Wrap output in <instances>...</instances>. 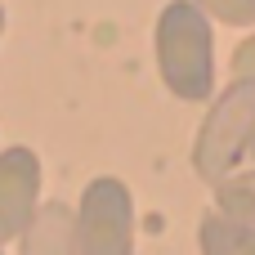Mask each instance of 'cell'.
Returning <instances> with one entry per match:
<instances>
[{
	"instance_id": "11",
	"label": "cell",
	"mask_w": 255,
	"mask_h": 255,
	"mask_svg": "<svg viewBox=\"0 0 255 255\" xmlns=\"http://www.w3.org/2000/svg\"><path fill=\"white\" fill-rule=\"evenodd\" d=\"M251 157H255V143H251Z\"/></svg>"
},
{
	"instance_id": "4",
	"label": "cell",
	"mask_w": 255,
	"mask_h": 255,
	"mask_svg": "<svg viewBox=\"0 0 255 255\" xmlns=\"http://www.w3.org/2000/svg\"><path fill=\"white\" fill-rule=\"evenodd\" d=\"M36 211H40V157L31 148H4L0 152V242L22 238Z\"/></svg>"
},
{
	"instance_id": "2",
	"label": "cell",
	"mask_w": 255,
	"mask_h": 255,
	"mask_svg": "<svg viewBox=\"0 0 255 255\" xmlns=\"http://www.w3.org/2000/svg\"><path fill=\"white\" fill-rule=\"evenodd\" d=\"M255 143V81H229L206 117H202V130L193 139V170L206 179V184H224L242 157L251 152Z\"/></svg>"
},
{
	"instance_id": "6",
	"label": "cell",
	"mask_w": 255,
	"mask_h": 255,
	"mask_svg": "<svg viewBox=\"0 0 255 255\" xmlns=\"http://www.w3.org/2000/svg\"><path fill=\"white\" fill-rule=\"evenodd\" d=\"M197 247H202V255H255V229L211 211L197 224Z\"/></svg>"
},
{
	"instance_id": "8",
	"label": "cell",
	"mask_w": 255,
	"mask_h": 255,
	"mask_svg": "<svg viewBox=\"0 0 255 255\" xmlns=\"http://www.w3.org/2000/svg\"><path fill=\"white\" fill-rule=\"evenodd\" d=\"M211 22H229V27H255V0H193Z\"/></svg>"
},
{
	"instance_id": "1",
	"label": "cell",
	"mask_w": 255,
	"mask_h": 255,
	"mask_svg": "<svg viewBox=\"0 0 255 255\" xmlns=\"http://www.w3.org/2000/svg\"><path fill=\"white\" fill-rule=\"evenodd\" d=\"M157 72L184 103L215 99V31L193 0H170L157 13Z\"/></svg>"
},
{
	"instance_id": "7",
	"label": "cell",
	"mask_w": 255,
	"mask_h": 255,
	"mask_svg": "<svg viewBox=\"0 0 255 255\" xmlns=\"http://www.w3.org/2000/svg\"><path fill=\"white\" fill-rule=\"evenodd\" d=\"M215 211L255 229V170L229 175L224 184H215Z\"/></svg>"
},
{
	"instance_id": "3",
	"label": "cell",
	"mask_w": 255,
	"mask_h": 255,
	"mask_svg": "<svg viewBox=\"0 0 255 255\" xmlns=\"http://www.w3.org/2000/svg\"><path fill=\"white\" fill-rule=\"evenodd\" d=\"M81 255H134V197L121 179L99 175L76 202Z\"/></svg>"
},
{
	"instance_id": "10",
	"label": "cell",
	"mask_w": 255,
	"mask_h": 255,
	"mask_svg": "<svg viewBox=\"0 0 255 255\" xmlns=\"http://www.w3.org/2000/svg\"><path fill=\"white\" fill-rule=\"evenodd\" d=\"M0 36H4V4H0Z\"/></svg>"
},
{
	"instance_id": "12",
	"label": "cell",
	"mask_w": 255,
	"mask_h": 255,
	"mask_svg": "<svg viewBox=\"0 0 255 255\" xmlns=\"http://www.w3.org/2000/svg\"><path fill=\"white\" fill-rule=\"evenodd\" d=\"M0 255H4V251H0Z\"/></svg>"
},
{
	"instance_id": "9",
	"label": "cell",
	"mask_w": 255,
	"mask_h": 255,
	"mask_svg": "<svg viewBox=\"0 0 255 255\" xmlns=\"http://www.w3.org/2000/svg\"><path fill=\"white\" fill-rule=\"evenodd\" d=\"M233 76L238 81H255V31L233 49Z\"/></svg>"
},
{
	"instance_id": "5",
	"label": "cell",
	"mask_w": 255,
	"mask_h": 255,
	"mask_svg": "<svg viewBox=\"0 0 255 255\" xmlns=\"http://www.w3.org/2000/svg\"><path fill=\"white\" fill-rule=\"evenodd\" d=\"M22 255H81L76 211H67L63 202H45L22 229Z\"/></svg>"
}]
</instances>
